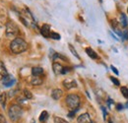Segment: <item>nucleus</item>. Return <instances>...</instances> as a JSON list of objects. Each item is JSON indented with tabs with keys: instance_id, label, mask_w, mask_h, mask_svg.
Here are the masks:
<instances>
[{
	"instance_id": "obj_1",
	"label": "nucleus",
	"mask_w": 128,
	"mask_h": 123,
	"mask_svg": "<svg viewBox=\"0 0 128 123\" xmlns=\"http://www.w3.org/2000/svg\"><path fill=\"white\" fill-rule=\"evenodd\" d=\"M27 48H28L27 42H26L23 38H14V40L11 42V44H10V49H11V51H12L13 53H15V54H20V53L26 51Z\"/></svg>"
},
{
	"instance_id": "obj_2",
	"label": "nucleus",
	"mask_w": 128,
	"mask_h": 123,
	"mask_svg": "<svg viewBox=\"0 0 128 123\" xmlns=\"http://www.w3.org/2000/svg\"><path fill=\"white\" fill-rule=\"evenodd\" d=\"M66 104L69 106L70 109L72 110H76V109H79L81 104V98L80 96L76 94H70L66 96Z\"/></svg>"
},
{
	"instance_id": "obj_3",
	"label": "nucleus",
	"mask_w": 128,
	"mask_h": 123,
	"mask_svg": "<svg viewBox=\"0 0 128 123\" xmlns=\"http://www.w3.org/2000/svg\"><path fill=\"white\" fill-rule=\"evenodd\" d=\"M8 114H9V117L12 121H17L21 118V116L23 114V109L18 104H13L9 108Z\"/></svg>"
},
{
	"instance_id": "obj_4",
	"label": "nucleus",
	"mask_w": 128,
	"mask_h": 123,
	"mask_svg": "<svg viewBox=\"0 0 128 123\" xmlns=\"http://www.w3.org/2000/svg\"><path fill=\"white\" fill-rule=\"evenodd\" d=\"M19 32V28L13 21H8L6 23V36L8 38H15Z\"/></svg>"
},
{
	"instance_id": "obj_5",
	"label": "nucleus",
	"mask_w": 128,
	"mask_h": 123,
	"mask_svg": "<svg viewBox=\"0 0 128 123\" xmlns=\"http://www.w3.org/2000/svg\"><path fill=\"white\" fill-rule=\"evenodd\" d=\"M2 85L4 86V87H7V88H9V87H12V86H14L15 85V83H16V79L13 77L12 75H6V76H4V77H2Z\"/></svg>"
},
{
	"instance_id": "obj_6",
	"label": "nucleus",
	"mask_w": 128,
	"mask_h": 123,
	"mask_svg": "<svg viewBox=\"0 0 128 123\" xmlns=\"http://www.w3.org/2000/svg\"><path fill=\"white\" fill-rule=\"evenodd\" d=\"M63 86L67 89V90H70V89H73V88H76L77 87V82L73 79H65L63 81Z\"/></svg>"
},
{
	"instance_id": "obj_7",
	"label": "nucleus",
	"mask_w": 128,
	"mask_h": 123,
	"mask_svg": "<svg viewBox=\"0 0 128 123\" xmlns=\"http://www.w3.org/2000/svg\"><path fill=\"white\" fill-rule=\"evenodd\" d=\"M77 121H78V123H93L90 115L88 113H83L80 116H78Z\"/></svg>"
},
{
	"instance_id": "obj_8",
	"label": "nucleus",
	"mask_w": 128,
	"mask_h": 123,
	"mask_svg": "<svg viewBox=\"0 0 128 123\" xmlns=\"http://www.w3.org/2000/svg\"><path fill=\"white\" fill-rule=\"evenodd\" d=\"M63 68H64L63 66H62L60 63H58V62H54V63L52 64V69H53V72H54L55 75H60V74H62Z\"/></svg>"
},
{
	"instance_id": "obj_9",
	"label": "nucleus",
	"mask_w": 128,
	"mask_h": 123,
	"mask_svg": "<svg viewBox=\"0 0 128 123\" xmlns=\"http://www.w3.org/2000/svg\"><path fill=\"white\" fill-rule=\"evenodd\" d=\"M50 27L48 26V25H44L42 27V29H40V34L44 36V38H50Z\"/></svg>"
},
{
	"instance_id": "obj_10",
	"label": "nucleus",
	"mask_w": 128,
	"mask_h": 123,
	"mask_svg": "<svg viewBox=\"0 0 128 123\" xmlns=\"http://www.w3.org/2000/svg\"><path fill=\"white\" fill-rule=\"evenodd\" d=\"M62 94H63V92H62V90H60V89H54L52 92H51V96H52V98H54V100H59L61 96H62Z\"/></svg>"
},
{
	"instance_id": "obj_11",
	"label": "nucleus",
	"mask_w": 128,
	"mask_h": 123,
	"mask_svg": "<svg viewBox=\"0 0 128 123\" xmlns=\"http://www.w3.org/2000/svg\"><path fill=\"white\" fill-rule=\"evenodd\" d=\"M86 53L92 58V59H98V56L96 53V51L94 49H92L91 47H87L86 48Z\"/></svg>"
},
{
	"instance_id": "obj_12",
	"label": "nucleus",
	"mask_w": 128,
	"mask_h": 123,
	"mask_svg": "<svg viewBox=\"0 0 128 123\" xmlns=\"http://www.w3.org/2000/svg\"><path fill=\"white\" fill-rule=\"evenodd\" d=\"M120 25L123 28H126L128 26V19L124 13H121L120 14Z\"/></svg>"
},
{
	"instance_id": "obj_13",
	"label": "nucleus",
	"mask_w": 128,
	"mask_h": 123,
	"mask_svg": "<svg viewBox=\"0 0 128 123\" xmlns=\"http://www.w3.org/2000/svg\"><path fill=\"white\" fill-rule=\"evenodd\" d=\"M31 84L34 86H40L42 84V79L40 78L38 76H34L31 80Z\"/></svg>"
},
{
	"instance_id": "obj_14",
	"label": "nucleus",
	"mask_w": 128,
	"mask_h": 123,
	"mask_svg": "<svg viewBox=\"0 0 128 123\" xmlns=\"http://www.w3.org/2000/svg\"><path fill=\"white\" fill-rule=\"evenodd\" d=\"M44 73V69L42 67H34L32 69V74L34 76H40Z\"/></svg>"
},
{
	"instance_id": "obj_15",
	"label": "nucleus",
	"mask_w": 128,
	"mask_h": 123,
	"mask_svg": "<svg viewBox=\"0 0 128 123\" xmlns=\"http://www.w3.org/2000/svg\"><path fill=\"white\" fill-rule=\"evenodd\" d=\"M6 100H7V94H6V92H0V104L3 106V108H5V106H6Z\"/></svg>"
},
{
	"instance_id": "obj_16",
	"label": "nucleus",
	"mask_w": 128,
	"mask_h": 123,
	"mask_svg": "<svg viewBox=\"0 0 128 123\" xmlns=\"http://www.w3.org/2000/svg\"><path fill=\"white\" fill-rule=\"evenodd\" d=\"M0 75L2 77L8 75V72H7V69H6V66L4 65V63L2 61H0Z\"/></svg>"
},
{
	"instance_id": "obj_17",
	"label": "nucleus",
	"mask_w": 128,
	"mask_h": 123,
	"mask_svg": "<svg viewBox=\"0 0 128 123\" xmlns=\"http://www.w3.org/2000/svg\"><path fill=\"white\" fill-rule=\"evenodd\" d=\"M48 118V111H42V113H40V121H42V122H44L46 119Z\"/></svg>"
},
{
	"instance_id": "obj_18",
	"label": "nucleus",
	"mask_w": 128,
	"mask_h": 123,
	"mask_svg": "<svg viewBox=\"0 0 128 123\" xmlns=\"http://www.w3.org/2000/svg\"><path fill=\"white\" fill-rule=\"evenodd\" d=\"M69 49H70V51L72 52V54L74 55V56H76L78 59H80V56H79V54L77 53V51H76V49L73 47V46H71V44H69Z\"/></svg>"
},
{
	"instance_id": "obj_19",
	"label": "nucleus",
	"mask_w": 128,
	"mask_h": 123,
	"mask_svg": "<svg viewBox=\"0 0 128 123\" xmlns=\"http://www.w3.org/2000/svg\"><path fill=\"white\" fill-rule=\"evenodd\" d=\"M120 36L122 38V40H128V29L123 30V32H121V34H120Z\"/></svg>"
},
{
	"instance_id": "obj_20",
	"label": "nucleus",
	"mask_w": 128,
	"mask_h": 123,
	"mask_svg": "<svg viewBox=\"0 0 128 123\" xmlns=\"http://www.w3.org/2000/svg\"><path fill=\"white\" fill-rule=\"evenodd\" d=\"M24 96H25V98H26L27 100H31V98H32V92H30L29 90H24Z\"/></svg>"
},
{
	"instance_id": "obj_21",
	"label": "nucleus",
	"mask_w": 128,
	"mask_h": 123,
	"mask_svg": "<svg viewBox=\"0 0 128 123\" xmlns=\"http://www.w3.org/2000/svg\"><path fill=\"white\" fill-rule=\"evenodd\" d=\"M50 38H53V40H60V34H57V32H50Z\"/></svg>"
},
{
	"instance_id": "obj_22",
	"label": "nucleus",
	"mask_w": 128,
	"mask_h": 123,
	"mask_svg": "<svg viewBox=\"0 0 128 123\" xmlns=\"http://www.w3.org/2000/svg\"><path fill=\"white\" fill-rule=\"evenodd\" d=\"M121 92H122V94H123L124 98H128V88H126V87L121 88Z\"/></svg>"
},
{
	"instance_id": "obj_23",
	"label": "nucleus",
	"mask_w": 128,
	"mask_h": 123,
	"mask_svg": "<svg viewBox=\"0 0 128 123\" xmlns=\"http://www.w3.org/2000/svg\"><path fill=\"white\" fill-rule=\"evenodd\" d=\"M54 121L55 123H68L65 119L60 118V117H54Z\"/></svg>"
},
{
	"instance_id": "obj_24",
	"label": "nucleus",
	"mask_w": 128,
	"mask_h": 123,
	"mask_svg": "<svg viewBox=\"0 0 128 123\" xmlns=\"http://www.w3.org/2000/svg\"><path fill=\"white\" fill-rule=\"evenodd\" d=\"M110 80H112V82L115 85V86H120V82L116 79V78H114V77H110Z\"/></svg>"
},
{
	"instance_id": "obj_25",
	"label": "nucleus",
	"mask_w": 128,
	"mask_h": 123,
	"mask_svg": "<svg viewBox=\"0 0 128 123\" xmlns=\"http://www.w3.org/2000/svg\"><path fill=\"white\" fill-rule=\"evenodd\" d=\"M70 71H71L70 68H68V67H64L63 71H62V74H66V73H68V72H70Z\"/></svg>"
},
{
	"instance_id": "obj_26",
	"label": "nucleus",
	"mask_w": 128,
	"mask_h": 123,
	"mask_svg": "<svg viewBox=\"0 0 128 123\" xmlns=\"http://www.w3.org/2000/svg\"><path fill=\"white\" fill-rule=\"evenodd\" d=\"M0 123H7V122H6L5 117H4L2 114H0Z\"/></svg>"
},
{
	"instance_id": "obj_27",
	"label": "nucleus",
	"mask_w": 128,
	"mask_h": 123,
	"mask_svg": "<svg viewBox=\"0 0 128 123\" xmlns=\"http://www.w3.org/2000/svg\"><path fill=\"white\" fill-rule=\"evenodd\" d=\"M102 113H104V118L106 119V108L102 106Z\"/></svg>"
},
{
	"instance_id": "obj_28",
	"label": "nucleus",
	"mask_w": 128,
	"mask_h": 123,
	"mask_svg": "<svg viewBox=\"0 0 128 123\" xmlns=\"http://www.w3.org/2000/svg\"><path fill=\"white\" fill-rule=\"evenodd\" d=\"M112 104H113V100H112V98H108V108H112Z\"/></svg>"
},
{
	"instance_id": "obj_29",
	"label": "nucleus",
	"mask_w": 128,
	"mask_h": 123,
	"mask_svg": "<svg viewBox=\"0 0 128 123\" xmlns=\"http://www.w3.org/2000/svg\"><path fill=\"white\" fill-rule=\"evenodd\" d=\"M123 108H124V106H123V104H116V109H117V110H121Z\"/></svg>"
},
{
	"instance_id": "obj_30",
	"label": "nucleus",
	"mask_w": 128,
	"mask_h": 123,
	"mask_svg": "<svg viewBox=\"0 0 128 123\" xmlns=\"http://www.w3.org/2000/svg\"><path fill=\"white\" fill-rule=\"evenodd\" d=\"M110 68H112V70L114 72V73H115V74H116V75H118V74H119V73H118V71H117V69H116V68H115L113 65H112V66H110Z\"/></svg>"
},
{
	"instance_id": "obj_31",
	"label": "nucleus",
	"mask_w": 128,
	"mask_h": 123,
	"mask_svg": "<svg viewBox=\"0 0 128 123\" xmlns=\"http://www.w3.org/2000/svg\"><path fill=\"white\" fill-rule=\"evenodd\" d=\"M125 108H128V102H126V104H125Z\"/></svg>"
},
{
	"instance_id": "obj_32",
	"label": "nucleus",
	"mask_w": 128,
	"mask_h": 123,
	"mask_svg": "<svg viewBox=\"0 0 128 123\" xmlns=\"http://www.w3.org/2000/svg\"><path fill=\"white\" fill-rule=\"evenodd\" d=\"M108 123H112V120H108Z\"/></svg>"
},
{
	"instance_id": "obj_33",
	"label": "nucleus",
	"mask_w": 128,
	"mask_h": 123,
	"mask_svg": "<svg viewBox=\"0 0 128 123\" xmlns=\"http://www.w3.org/2000/svg\"><path fill=\"white\" fill-rule=\"evenodd\" d=\"M32 123H34V121H32Z\"/></svg>"
},
{
	"instance_id": "obj_34",
	"label": "nucleus",
	"mask_w": 128,
	"mask_h": 123,
	"mask_svg": "<svg viewBox=\"0 0 128 123\" xmlns=\"http://www.w3.org/2000/svg\"><path fill=\"white\" fill-rule=\"evenodd\" d=\"M127 12H128V8H127Z\"/></svg>"
}]
</instances>
